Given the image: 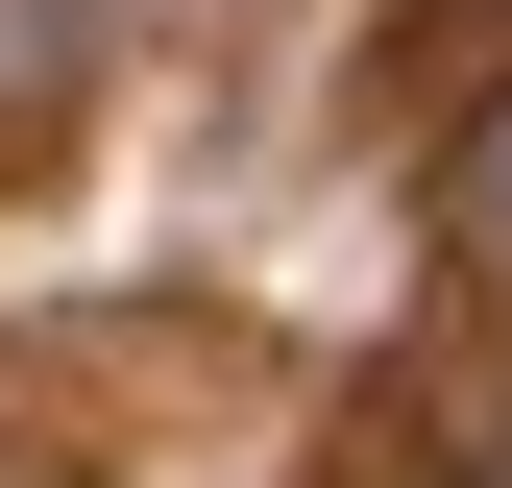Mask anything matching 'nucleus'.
Wrapping results in <instances>:
<instances>
[{
  "instance_id": "f03ea898",
  "label": "nucleus",
  "mask_w": 512,
  "mask_h": 488,
  "mask_svg": "<svg viewBox=\"0 0 512 488\" xmlns=\"http://www.w3.org/2000/svg\"><path fill=\"white\" fill-rule=\"evenodd\" d=\"M488 488H512V464H488Z\"/></svg>"
},
{
  "instance_id": "f257e3e1",
  "label": "nucleus",
  "mask_w": 512,
  "mask_h": 488,
  "mask_svg": "<svg viewBox=\"0 0 512 488\" xmlns=\"http://www.w3.org/2000/svg\"><path fill=\"white\" fill-rule=\"evenodd\" d=\"M439 244L512 293V98H464V147H439Z\"/></svg>"
}]
</instances>
